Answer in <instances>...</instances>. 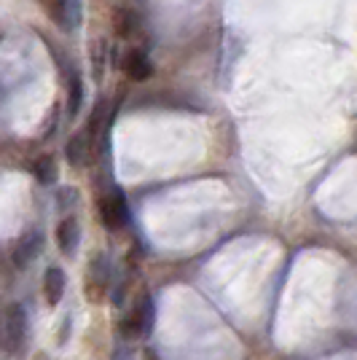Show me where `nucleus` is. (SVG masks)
Returning <instances> with one entry per match:
<instances>
[{
  "instance_id": "1",
  "label": "nucleus",
  "mask_w": 357,
  "mask_h": 360,
  "mask_svg": "<svg viewBox=\"0 0 357 360\" xmlns=\"http://www.w3.org/2000/svg\"><path fill=\"white\" fill-rule=\"evenodd\" d=\"M27 336H30V317L27 309L14 301L6 307V317H3V345L8 355H19L25 345H27Z\"/></svg>"
},
{
  "instance_id": "2",
  "label": "nucleus",
  "mask_w": 357,
  "mask_h": 360,
  "mask_svg": "<svg viewBox=\"0 0 357 360\" xmlns=\"http://www.w3.org/2000/svg\"><path fill=\"white\" fill-rule=\"evenodd\" d=\"M153 317H156L153 299H150V293H143V296L137 299V304H134L132 312L124 317L121 333L129 336V339H145L150 330H153Z\"/></svg>"
},
{
  "instance_id": "3",
  "label": "nucleus",
  "mask_w": 357,
  "mask_h": 360,
  "mask_svg": "<svg viewBox=\"0 0 357 360\" xmlns=\"http://www.w3.org/2000/svg\"><path fill=\"white\" fill-rule=\"evenodd\" d=\"M51 16V22L65 32L78 30L81 25V0H38Z\"/></svg>"
},
{
  "instance_id": "4",
  "label": "nucleus",
  "mask_w": 357,
  "mask_h": 360,
  "mask_svg": "<svg viewBox=\"0 0 357 360\" xmlns=\"http://www.w3.org/2000/svg\"><path fill=\"white\" fill-rule=\"evenodd\" d=\"M100 221L110 231H116V229L129 224V205H126V199H124L121 191H113V194H108L100 202Z\"/></svg>"
},
{
  "instance_id": "5",
  "label": "nucleus",
  "mask_w": 357,
  "mask_h": 360,
  "mask_svg": "<svg viewBox=\"0 0 357 360\" xmlns=\"http://www.w3.org/2000/svg\"><path fill=\"white\" fill-rule=\"evenodd\" d=\"M84 290H86V296H89L94 304H100V301L108 296V290H110V264H108L105 255H97V258L91 261L89 280H86Z\"/></svg>"
},
{
  "instance_id": "6",
  "label": "nucleus",
  "mask_w": 357,
  "mask_h": 360,
  "mask_svg": "<svg viewBox=\"0 0 357 360\" xmlns=\"http://www.w3.org/2000/svg\"><path fill=\"white\" fill-rule=\"evenodd\" d=\"M44 250V234L38 229H30L22 240L14 245V253H11V261H14L16 269H27L32 261L38 258V253Z\"/></svg>"
},
{
  "instance_id": "7",
  "label": "nucleus",
  "mask_w": 357,
  "mask_h": 360,
  "mask_svg": "<svg viewBox=\"0 0 357 360\" xmlns=\"http://www.w3.org/2000/svg\"><path fill=\"white\" fill-rule=\"evenodd\" d=\"M57 245H60V250L67 255V258H73V255L78 253V245H81V226H78V221H75L73 215L60 221V226H57Z\"/></svg>"
},
{
  "instance_id": "8",
  "label": "nucleus",
  "mask_w": 357,
  "mask_h": 360,
  "mask_svg": "<svg viewBox=\"0 0 357 360\" xmlns=\"http://www.w3.org/2000/svg\"><path fill=\"white\" fill-rule=\"evenodd\" d=\"M124 70H126V75H129L132 81H145V78L153 75V65H150L145 51L134 49V51L126 54V60H124Z\"/></svg>"
},
{
  "instance_id": "9",
  "label": "nucleus",
  "mask_w": 357,
  "mask_h": 360,
  "mask_svg": "<svg viewBox=\"0 0 357 360\" xmlns=\"http://www.w3.org/2000/svg\"><path fill=\"white\" fill-rule=\"evenodd\" d=\"M44 296L51 307H57L65 296V271L60 266H48L44 274Z\"/></svg>"
},
{
  "instance_id": "10",
  "label": "nucleus",
  "mask_w": 357,
  "mask_h": 360,
  "mask_svg": "<svg viewBox=\"0 0 357 360\" xmlns=\"http://www.w3.org/2000/svg\"><path fill=\"white\" fill-rule=\"evenodd\" d=\"M89 137L86 132H78L75 137L67 140V146H65V156H67V162L73 167H81L86 162V150H89Z\"/></svg>"
},
{
  "instance_id": "11",
  "label": "nucleus",
  "mask_w": 357,
  "mask_h": 360,
  "mask_svg": "<svg viewBox=\"0 0 357 360\" xmlns=\"http://www.w3.org/2000/svg\"><path fill=\"white\" fill-rule=\"evenodd\" d=\"M32 178L38 180V183H44V186H48V183H54L57 180V165H54V159L51 156H41V159H35L30 167Z\"/></svg>"
},
{
  "instance_id": "12",
  "label": "nucleus",
  "mask_w": 357,
  "mask_h": 360,
  "mask_svg": "<svg viewBox=\"0 0 357 360\" xmlns=\"http://www.w3.org/2000/svg\"><path fill=\"white\" fill-rule=\"evenodd\" d=\"M116 32H119L121 38H129L137 32V14L129 11V8H121L116 11Z\"/></svg>"
},
{
  "instance_id": "13",
  "label": "nucleus",
  "mask_w": 357,
  "mask_h": 360,
  "mask_svg": "<svg viewBox=\"0 0 357 360\" xmlns=\"http://www.w3.org/2000/svg\"><path fill=\"white\" fill-rule=\"evenodd\" d=\"M81 105H84V84H81L78 75H73L70 78V94H67V113L75 116L81 110Z\"/></svg>"
},
{
  "instance_id": "14",
  "label": "nucleus",
  "mask_w": 357,
  "mask_h": 360,
  "mask_svg": "<svg viewBox=\"0 0 357 360\" xmlns=\"http://www.w3.org/2000/svg\"><path fill=\"white\" fill-rule=\"evenodd\" d=\"M113 360H134V355L126 347H116V349H113Z\"/></svg>"
}]
</instances>
